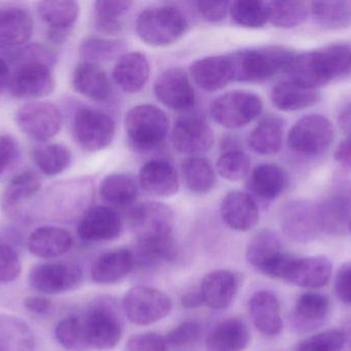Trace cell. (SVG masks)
Listing matches in <instances>:
<instances>
[{
  "instance_id": "obj_1",
  "label": "cell",
  "mask_w": 351,
  "mask_h": 351,
  "mask_svg": "<svg viewBox=\"0 0 351 351\" xmlns=\"http://www.w3.org/2000/svg\"><path fill=\"white\" fill-rule=\"evenodd\" d=\"M351 49L332 45L295 55L287 68L291 80L307 88L317 89L350 73Z\"/></svg>"
},
{
  "instance_id": "obj_2",
  "label": "cell",
  "mask_w": 351,
  "mask_h": 351,
  "mask_svg": "<svg viewBox=\"0 0 351 351\" xmlns=\"http://www.w3.org/2000/svg\"><path fill=\"white\" fill-rule=\"evenodd\" d=\"M295 54L278 45L241 49L229 54L232 62L234 82H261L286 72Z\"/></svg>"
},
{
  "instance_id": "obj_3",
  "label": "cell",
  "mask_w": 351,
  "mask_h": 351,
  "mask_svg": "<svg viewBox=\"0 0 351 351\" xmlns=\"http://www.w3.org/2000/svg\"><path fill=\"white\" fill-rule=\"evenodd\" d=\"M189 23L184 12L173 5L152 6L138 16L136 31L143 43L150 47L174 45L185 35Z\"/></svg>"
},
{
  "instance_id": "obj_4",
  "label": "cell",
  "mask_w": 351,
  "mask_h": 351,
  "mask_svg": "<svg viewBox=\"0 0 351 351\" xmlns=\"http://www.w3.org/2000/svg\"><path fill=\"white\" fill-rule=\"evenodd\" d=\"M125 128L134 150L149 152L166 139L170 130V120L167 113L156 105H136L125 115Z\"/></svg>"
},
{
  "instance_id": "obj_5",
  "label": "cell",
  "mask_w": 351,
  "mask_h": 351,
  "mask_svg": "<svg viewBox=\"0 0 351 351\" xmlns=\"http://www.w3.org/2000/svg\"><path fill=\"white\" fill-rule=\"evenodd\" d=\"M280 225L285 236L294 242H311L324 232L319 203L308 200L285 204L280 212Z\"/></svg>"
},
{
  "instance_id": "obj_6",
  "label": "cell",
  "mask_w": 351,
  "mask_h": 351,
  "mask_svg": "<svg viewBox=\"0 0 351 351\" xmlns=\"http://www.w3.org/2000/svg\"><path fill=\"white\" fill-rule=\"evenodd\" d=\"M263 103L257 95L243 91L224 93L213 101L212 119L227 129H239L249 125L262 113Z\"/></svg>"
},
{
  "instance_id": "obj_7",
  "label": "cell",
  "mask_w": 351,
  "mask_h": 351,
  "mask_svg": "<svg viewBox=\"0 0 351 351\" xmlns=\"http://www.w3.org/2000/svg\"><path fill=\"white\" fill-rule=\"evenodd\" d=\"M125 317L134 325L149 326L162 321L172 310V300L162 291L149 286L130 288L123 298Z\"/></svg>"
},
{
  "instance_id": "obj_8",
  "label": "cell",
  "mask_w": 351,
  "mask_h": 351,
  "mask_svg": "<svg viewBox=\"0 0 351 351\" xmlns=\"http://www.w3.org/2000/svg\"><path fill=\"white\" fill-rule=\"evenodd\" d=\"M115 131V122L104 111L86 106L78 109L74 115V136L86 152H100L108 148L114 139Z\"/></svg>"
},
{
  "instance_id": "obj_9",
  "label": "cell",
  "mask_w": 351,
  "mask_h": 351,
  "mask_svg": "<svg viewBox=\"0 0 351 351\" xmlns=\"http://www.w3.org/2000/svg\"><path fill=\"white\" fill-rule=\"evenodd\" d=\"M30 58L10 76L8 89L16 98H43L55 91L56 80L49 63L38 59L37 55Z\"/></svg>"
},
{
  "instance_id": "obj_10",
  "label": "cell",
  "mask_w": 351,
  "mask_h": 351,
  "mask_svg": "<svg viewBox=\"0 0 351 351\" xmlns=\"http://www.w3.org/2000/svg\"><path fill=\"white\" fill-rule=\"evenodd\" d=\"M335 130L330 120L311 115L299 120L289 132L288 146L293 152L307 156L323 154L333 144Z\"/></svg>"
},
{
  "instance_id": "obj_11",
  "label": "cell",
  "mask_w": 351,
  "mask_h": 351,
  "mask_svg": "<svg viewBox=\"0 0 351 351\" xmlns=\"http://www.w3.org/2000/svg\"><path fill=\"white\" fill-rule=\"evenodd\" d=\"M82 268L67 262H47L33 266L29 271L31 288L43 295H60L72 292L82 284Z\"/></svg>"
},
{
  "instance_id": "obj_12",
  "label": "cell",
  "mask_w": 351,
  "mask_h": 351,
  "mask_svg": "<svg viewBox=\"0 0 351 351\" xmlns=\"http://www.w3.org/2000/svg\"><path fill=\"white\" fill-rule=\"evenodd\" d=\"M14 121L25 135L40 142L55 137L63 123L60 109L47 101L25 103L16 111Z\"/></svg>"
},
{
  "instance_id": "obj_13",
  "label": "cell",
  "mask_w": 351,
  "mask_h": 351,
  "mask_svg": "<svg viewBox=\"0 0 351 351\" xmlns=\"http://www.w3.org/2000/svg\"><path fill=\"white\" fill-rule=\"evenodd\" d=\"M129 222L137 241L169 238L173 237L174 212L160 202H144L132 208Z\"/></svg>"
},
{
  "instance_id": "obj_14",
  "label": "cell",
  "mask_w": 351,
  "mask_h": 351,
  "mask_svg": "<svg viewBox=\"0 0 351 351\" xmlns=\"http://www.w3.org/2000/svg\"><path fill=\"white\" fill-rule=\"evenodd\" d=\"M86 339L90 348L111 350L123 337V326L119 315L106 303L93 305L82 317Z\"/></svg>"
},
{
  "instance_id": "obj_15",
  "label": "cell",
  "mask_w": 351,
  "mask_h": 351,
  "mask_svg": "<svg viewBox=\"0 0 351 351\" xmlns=\"http://www.w3.org/2000/svg\"><path fill=\"white\" fill-rule=\"evenodd\" d=\"M333 272L331 260L325 256L293 257L289 255L280 280L304 288H321L329 282Z\"/></svg>"
},
{
  "instance_id": "obj_16",
  "label": "cell",
  "mask_w": 351,
  "mask_h": 351,
  "mask_svg": "<svg viewBox=\"0 0 351 351\" xmlns=\"http://www.w3.org/2000/svg\"><path fill=\"white\" fill-rule=\"evenodd\" d=\"M288 256L278 235L268 229H263L252 237L245 253L252 267L271 278H280Z\"/></svg>"
},
{
  "instance_id": "obj_17",
  "label": "cell",
  "mask_w": 351,
  "mask_h": 351,
  "mask_svg": "<svg viewBox=\"0 0 351 351\" xmlns=\"http://www.w3.org/2000/svg\"><path fill=\"white\" fill-rule=\"evenodd\" d=\"M171 139L177 152L196 157L212 148L215 136L212 128L204 119L186 115L176 122Z\"/></svg>"
},
{
  "instance_id": "obj_18",
  "label": "cell",
  "mask_w": 351,
  "mask_h": 351,
  "mask_svg": "<svg viewBox=\"0 0 351 351\" xmlns=\"http://www.w3.org/2000/svg\"><path fill=\"white\" fill-rule=\"evenodd\" d=\"M154 94L162 104L173 111H189L195 104L193 87L182 68H169L158 76L154 82Z\"/></svg>"
},
{
  "instance_id": "obj_19",
  "label": "cell",
  "mask_w": 351,
  "mask_h": 351,
  "mask_svg": "<svg viewBox=\"0 0 351 351\" xmlns=\"http://www.w3.org/2000/svg\"><path fill=\"white\" fill-rule=\"evenodd\" d=\"M123 228V220L117 210L108 206H93L80 218L77 234L86 242H103L119 238Z\"/></svg>"
},
{
  "instance_id": "obj_20",
  "label": "cell",
  "mask_w": 351,
  "mask_h": 351,
  "mask_svg": "<svg viewBox=\"0 0 351 351\" xmlns=\"http://www.w3.org/2000/svg\"><path fill=\"white\" fill-rule=\"evenodd\" d=\"M37 12L49 26L47 38L56 45L65 43L80 16L77 2L68 0L41 1L37 4Z\"/></svg>"
},
{
  "instance_id": "obj_21",
  "label": "cell",
  "mask_w": 351,
  "mask_h": 351,
  "mask_svg": "<svg viewBox=\"0 0 351 351\" xmlns=\"http://www.w3.org/2000/svg\"><path fill=\"white\" fill-rule=\"evenodd\" d=\"M319 205L324 232L330 235L343 234L348 230L351 220V181L336 185Z\"/></svg>"
},
{
  "instance_id": "obj_22",
  "label": "cell",
  "mask_w": 351,
  "mask_h": 351,
  "mask_svg": "<svg viewBox=\"0 0 351 351\" xmlns=\"http://www.w3.org/2000/svg\"><path fill=\"white\" fill-rule=\"evenodd\" d=\"M40 189V177L33 171H25L16 175L2 193V212L12 220H24L25 207Z\"/></svg>"
},
{
  "instance_id": "obj_23",
  "label": "cell",
  "mask_w": 351,
  "mask_h": 351,
  "mask_svg": "<svg viewBox=\"0 0 351 351\" xmlns=\"http://www.w3.org/2000/svg\"><path fill=\"white\" fill-rule=\"evenodd\" d=\"M241 280L234 272L229 270H215L204 276L200 284V294L204 305L223 310L228 308L239 294Z\"/></svg>"
},
{
  "instance_id": "obj_24",
  "label": "cell",
  "mask_w": 351,
  "mask_h": 351,
  "mask_svg": "<svg viewBox=\"0 0 351 351\" xmlns=\"http://www.w3.org/2000/svg\"><path fill=\"white\" fill-rule=\"evenodd\" d=\"M195 84L206 92H216L234 82L229 55L208 56L196 60L190 68Z\"/></svg>"
},
{
  "instance_id": "obj_25",
  "label": "cell",
  "mask_w": 351,
  "mask_h": 351,
  "mask_svg": "<svg viewBox=\"0 0 351 351\" xmlns=\"http://www.w3.org/2000/svg\"><path fill=\"white\" fill-rule=\"evenodd\" d=\"M220 212L225 224L239 232L252 230L259 222L257 202L245 192H229L221 202Z\"/></svg>"
},
{
  "instance_id": "obj_26",
  "label": "cell",
  "mask_w": 351,
  "mask_h": 351,
  "mask_svg": "<svg viewBox=\"0 0 351 351\" xmlns=\"http://www.w3.org/2000/svg\"><path fill=\"white\" fill-rule=\"evenodd\" d=\"M138 183L145 193L154 197H171L180 188L179 175L171 163L150 160L140 169Z\"/></svg>"
},
{
  "instance_id": "obj_27",
  "label": "cell",
  "mask_w": 351,
  "mask_h": 351,
  "mask_svg": "<svg viewBox=\"0 0 351 351\" xmlns=\"http://www.w3.org/2000/svg\"><path fill=\"white\" fill-rule=\"evenodd\" d=\"M249 310L254 326L262 335L276 337L282 333L284 323L276 295L268 291L256 292L250 299Z\"/></svg>"
},
{
  "instance_id": "obj_28",
  "label": "cell",
  "mask_w": 351,
  "mask_h": 351,
  "mask_svg": "<svg viewBox=\"0 0 351 351\" xmlns=\"http://www.w3.org/2000/svg\"><path fill=\"white\" fill-rule=\"evenodd\" d=\"M330 311V300L319 293H304L299 297L291 315V325L299 333H309L325 324Z\"/></svg>"
},
{
  "instance_id": "obj_29",
  "label": "cell",
  "mask_w": 351,
  "mask_h": 351,
  "mask_svg": "<svg viewBox=\"0 0 351 351\" xmlns=\"http://www.w3.org/2000/svg\"><path fill=\"white\" fill-rule=\"evenodd\" d=\"M30 12L19 6L0 8V47L14 49L30 41L33 34Z\"/></svg>"
},
{
  "instance_id": "obj_30",
  "label": "cell",
  "mask_w": 351,
  "mask_h": 351,
  "mask_svg": "<svg viewBox=\"0 0 351 351\" xmlns=\"http://www.w3.org/2000/svg\"><path fill=\"white\" fill-rule=\"evenodd\" d=\"M150 76L147 57L139 52H130L121 55L113 68L115 84L130 94L140 92L145 87Z\"/></svg>"
},
{
  "instance_id": "obj_31",
  "label": "cell",
  "mask_w": 351,
  "mask_h": 351,
  "mask_svg": "<svg viewBox=\"0 0 351 351\" xmlns=\"http://www.w3.org/2000/svg\"><path fill=\"white\" fill-rule=\"evenodd\" d=\"M73 245L71 235L65 229L43 226L35 229L28 237L29 251L40 259H57L67 253Z\"/></svg>"
},
{
  "instance_id": "obj_32",
  "label": "cell",
  "mask_w": 351,
  "mask_h": 351,
  "mask_svg": "<svg viewBox=\"0 0 351 351\" xmlns=\"http://www.w3.org/2000/svg\"><path fill=\"white\" fill-rule=\"evenodd\" d=\"M72 84L76 92L97 102L108 100L112 93L110 78L98 64L80 62L74 69Z\"/></svg>"
},
{
  "instance_id": "obj_33",
  "label": "cell",
  "mask_w": 351,
  "mask_h": 351,
  "mask_svg": "<svg viewBox=\"0 0 351 351\" xmlns=\"http://www.w3.org/2000/svg\"><path fill=\"white\" fill-rule=\"evenodd\" d=\"M251 341L247 324L230 317L217 324L206 337V351H243Z\"/></svg>"
},
{
  "instance_id": "obj_34",
  "label": "cell",
  "mask_w": 351,
  "mask_h": 351,
  "mask_svg": "<svg viewBox=\"0 0 351 351\" xmlns=\"http://www.w3.org/2000/svg\"><path fill=\"white\" fill-rule=\"evenodd\" d=\"M135 264L134 253L129 249H113L102 253L95 261L90 276L98 284H117L131 273Z\"/></svg>"
},
{
  "instance_id": "obj_35",
  "label": "cell",
  "mask_w": 351,
  "mask_h": 351,
  "mask_svg": "<svg viewBox=\"0 0 351 351\" xmlns=\"http://www.w3.org/2000/svg\"><path fill=\"white\" fill-rule=\"evenodd\" d=\"M286 170L276 164L258 165L252 171L249 185L252 193L264 201H272L280 197L288 187Z\"/></svg>"
},
{
  "instance_id": "obj_36",
  "label": "cell",
  "mask_w": 351,
  "mask_h": 351,
  "mask_svg": "<svg viewBox=\"0 0 351 351\" xmlns=\"http://www.w3.org/2000/svg\"><path fill=\"white\" fill-rule=\"evenodd\" d=\"M270 97L274 106L282 111L308 109L321 100V94L317 89L307 88L291 80L276 84Z\"/></svg>"
},
{
  "instance_id": "obj_37",
  "label": "cell",
  "mask_w": 351,
  "mask_h": 351,
  "mask_svg": "<svg viewBox=\"0 0 351 351\" xmlns=\"http://www.w3.org/2000/svg\"><path fill=\"white\" fill-rule=\"evenodd\" d=\"M34 333L20 317L0 315V351H34Z\"/></svg>"
},
{
  "instance_id": "obj_38",
  "label": "cell",
  "mask_w": 351,
  "mask_h": 351,
  "mask_svg": "<svg viewBox=\"0 0 351 351\" xmlns=\"http://www.w3.org/2000/svg\"><path fill=\"white\" fill-rule=\"evenodd\" d=\"M139 183L128 173L107 175L100 185L101 197L115 207H129L139 196Z\"/></svg>"
},
{
  "instance_id": "obj_39",
  "label": "cell",
  "mask_w": 351,
  "mask_h": 351,
  "mask_svg": "<svg viewBox=\"0 0 351 351\" xmlns=\"http://www.w3.org/2000/svg\"><path fill=\"white\" fill-rule=\"evenodd\" d=\"M284 121L276 115L264 117L252 130L249 146L256 154L271 156L278 154L282 146Z\"/></svg>"
},
{
  "instance_id": "obj_40",
  "label": "cell",
  "mask_w": 351,
  "mask_h": 351,
  "mask_svg": "<svg viewBox=\"0 0 351 351\" xmlns=\"http://www.w3.org/2000/svg\"><path fill=\"white\" fill-rule=\"evenodd\" d=\"M182 177L188 190L204 195L216 185V171L210 160L204 157H190L182 163Z\"/></svg>"
},
{
  "instance_id": "obj_41",
  "label": "cell",
  "mask_w": 351,
  "mask_h": 351,
  "mask_svg": "<svg viewBox=\"0 0 351 351\" xmlns=\"http://www.w3.org/2000/svg\"><path fill=\"white\" fill-rule=\"evenodd\" d=\"M133 2L128 0H99L95 2V26L103 34H119L123 29V16Z\"/></svg>"
},
{
  "instance_id": "obj_42",
  "label": "cell",
  "mask_w": 351,
  "mask_h": 351,
  "mask_svg": "<svg viewBox=\"0 0 351 351\" xmlns=\"http://www.w3.org/2000/svg\"><path fill=\"white\" fill-rule=\"evenodd\" d=\"M177 251L174 237L154 240H139L134 253L136 263L142 267L158 268L174 261Z\"/></svg>"
},
{
  "instance_id": "obj_43",
  "label": "cell",
  "mask_w": 351,
  "mask_h": 351,
  "mask_svg": "<svg viewBox=\"0 0 351 351\" xmlns=\"http://www.w3.org/2000/svg\"><path fill=\"white\" fill-rule=\"evenodd\" d=\"M315 22L328 30H339L351 24V1H315L311 3Z\"/></svg>"
},
{
  "instance_id": "obj_44",
  "label": "cell",
  "mask_w": 351,
  "mask_h": 351,
  "mask_svg": "<svg viewBox=\"0 0 351 351\" xmlns=\"http://www.w3.org/2000/svg\"><path fill=\"white\" fill-rule=\"evenodd\" d=\"M32 157L39 170L47 177L61 174L69 167L72 160L71 150L60 144L39 146L33 150Z\"/></svg>"
},
{
  "instance_id": "obj_45",
  "label": "cell",
  "mask_w": 351,
  "mask_h": 351,
  "mask_svg": "<svg viewBox=\"0 0 351 351\" xmlns=\"http://www.w3.org/2000/svg\"><path fill=\"white\" fill-rule=\"evenodd\" d=\"M268 22L278 28H294L306 21L308 8L302 1L267 2Z\"/></svg>"
},
{
  "instance_id": "obj_46",
  "label": "cell",
  "mask_w": 351,
  "mask_h": 351,
  "mask_svg": "<svg viewBox=\"0 0 351 351\" xmlns=\"http://www.w3.org/2000/svg\"><path fill=\"white\" fill-rule=\"evenodd\" d=\"M125 47V43L119 39L88 36L80 43V56L82 62L100 65L119 56Z\"/></svg>"
},
{
  "instance_id": "obj_47",
  "label": "cell",
  "mask_w": 351,
  "mask_h": 351,
  "mask_svg": "<svg viewBox=\"0 0 351 351\" xmlns=\"http://www.w3.org/2000/svg\"><path fill=\"white\" fill-rule=\"evenodd\" d=\"M55 338L68 351L92 350L86 339L82 317L72 315L60 321L55 328Z\"/></svg>"
},
{
  "instance_id": "obj_48",
  "label": "cell",
  "mask_w": 351,
  "mask_h": 351,
  "mask_svg": "<svg viewBox=\"0 0 351 351\" xmlns=\"http://www.w3.org/2000/svg\"><path fill=\"white\" fill-rule=\"evenodd\" d=\"M230 14L234 23L245 28L257 29L268 22L267 2L239 0L231 2Z\"/></svg>"
},
{
  "instance_id": "obj_49",
  "label": "cell",
  "mask_w": 351,
  "mask_h": 351,
  "mask_svg": "<svg viewBox=\"0 0 351 351\" xmlns=\"http://www.w3.org/2000/svg\"><path fill=\"white\" fill-rule=\"evenodd\" d=\"M251 170V160L243 150L232 148L221 155L217 161V171L220 177L229 181L245 179Z\"/></svg>"
},
{
  "instance_id": "obj_50",
  "label": "cell",
  "mask_w": 351,
  "mask_h": 351,
  "mask_svg": "<svg viewBox=\"0 0 351 351\" xmlns=\"http://www.w3.org/2000/svg\"><path fill=\"white\" fill-rule=\"evenodd\" d=\"M346 343V335L342 330H327L301 341L296 351H341Z\"/></svg>"
},
{
  "instance_id": "obj_51",
  "label": "cell",
  "mask_w": 351,
  "mask_h": 351,
  "mask_svg": "<svg viewBox=\"0 0 351 351\" xmlns=\"http://www.w3.org/2000/svg\"><path fill=\"white\" fill-rule=\"evenodd\" d=\"M202 328L197 321H187L180 324L166 336L169 346L186 348L195 343L200 337Z\"/></svg>"
},
{
  "instance_id": "obj_52",
  "label": "cell",
  "mask_w": 351,
  "mask_h": 351,
  "mask_svg": "<svg viewBox=\"0 0 351 351\" xmlns=\"http://www.w3.org/2000/svg\"><path fill=\"white\" fill-rule=\"evenodd\" d=\"M22 264L18 253L8 245L0 243V284H10L20 276Z\"/></svg>"
},
{
  "instance_id": "obj_53",
  "label": "cell",
  "mask_w": 351,
  "mask_h": 351,
  "mask_svg": "<svg viewBox=\"0 0 351 351\" xmlns=\"http://www.w3.org/2000/svg\"><path fill=\"white\" fill-rule=\"evenodd\" d=\"M125 351H169V344L164 336L149 332L130 337Z\"/></svg>"
},
{
  "instance_id": "obj_54",
  "label": "cell",
  "mask_w": 351,
  "mask_h": 351,
  "mask_svg": "<svg viewBox=\"0 0 351 351\" xmlns=\"http://www.w3.org/2000/svg\"><path fill=\"white\" fill-rule=\"evenodd\" d=\"M196 8L202 19L210 23H220L226 19L230 10L229 1H197Z\"/></svg>"
},
{
  "instance_id": "obj_55",
  "label": "cell",
  "mask_w": 351,
  "mask_h": 351,
  "mask_svg": "<svg viewBox=\"0 0 351 351\" xmlns=\"http://www.w3.org/2000/svg\"><path fill=\"white\" fill-rule=\"evenodd\" d=\"M334 288L338 299L342 303L351 305V262L344 263L338 269Z\"/></svg>"
},
{
  "instance_id": "obj_56",
  "label": "cell",
  "mask_w": 351,
  "mask_h": 351,
  "mask_svg": "<svg viewBox=\"0 0 351 351\" xmlns=\"http://www.w3.org/2000/svg\"><path fill=\"white\" fill-rule=\"evenodd\" d=\"M19 148L16 139L8 134L0 135V175L14 162Z\"/></svg>"
},
{
  "instance_id": "obj_57",
  "label": "cell",
  "mask_w": 351,
  "mask_h": 351,
  "mask_svg": "<svg viewBox=\"0 0 351 351\" xmlns=\"http://www.w3.org/2000/svg\"><path fill=\"white\" fill-rule=\"evenodd\" d=\"M24 307L37 315H47L53 309L51 300L45 296H29L24 300Z\"/></svg>"
},
{
  "instance_id": "obj_58",
  "label": "cell",
  "mask_w": 351,
  "mask_h": 351,
  "mask_svg": "<svg viewBox=\"0 0 351 351\" xmlns=\"http://www.w3.org/2000/svg\"><path fill=\"white\" fill-rule=\"evenodd\" d=\"M335 160L340 166L351 169V138L348 137L338 146L335 152Z\"/></svg>"
},
{
  "instance_id": "obj_59",
  "label": "cell",
  "mask_w": 351,
  "mask_h": 351,
  "mask_svg": "<svg viewBox=\"0 0 351 351\" xmlns=\"http://www.w3.org/2000/svg\"><path fill=\"white\" fill-rule=\"evenodd\" d=\"M204 304V300H202L199 290L186 293L181 298V305L183 308L195 309Z\"/></svg>"
},
{
  "instance_id": "obj_60",
  "label": "cell",
  "mask_w": 351,
  "mask_h": 351,
  "mask_svg": "<svg viewBox=\"0 0 351 351\" xmlns=\"http://www.w3.org/2000/svg\"><path fill=\"white\" fill-rule=\"evenodd\" d=\"M338 123H339L340 129L348 135V137L351 138V103L342 109Z\"/></svg>"
},
{
  "instance_id": "obj_61",
  "label": "cell",
  "mask_w": 351,
  "mask_h": 351,
  "mask_svg": "<svg viewBox=\"0 0 351 351\" xmlns=\"http://www.w3.org/2000/svg\"><path fill=\"white\" fill-rule=\"evenodd\" d=\"M10 80V68H8L5 60L0 57V94H2V92H3L6 88H8Z\"/></svg>"
},
{
  "instance_id": "obj_62",
  "label": "cell",
  "mask_w": 351,
  "mask_h": 351,
  "mask_svg": "<svg viewBox=\"0 0 351 351\" xmlns=\"http://www.w3.org/2000/svg\"><path fill=\"white\" fill-rule=\"evenodd\" d=\"M344 332V335H346V342L350 344L351 346V319L350 321H348L344 329L342 330Z\"/></svg>"
},
{
  "instance_id": "obj_63",
  "label": "cell",
  "mask_w": 351,
  "mask_h": 351,
  "mask_svg": "<svg viewBox=\"0 0 351 351\" xmlns=\"http://www.w3.org/2000/svg\"><path fill=\"white\" fill-rule=\"evenodd\" d=\"M348 231H350V234H351V220H350V225H348Z\"/></svg>"
},
{
  "instance_id": "obj_64",
  "label": "cell",
  "mask_w": 351,
  "mask_h": 351,
  "mask_svg": "<svg viewBox=\"0 0 351 351\" xmlns=\"http://www.w3.org/2000/svg\"><path fill=\"white\" fill-rule=\"evenodd\" d=\"M350 68H351V53H350Z\"/></svg>"
}]
</instances>
